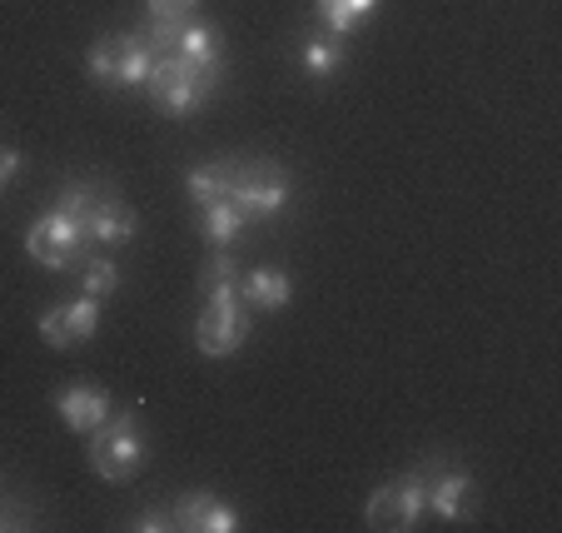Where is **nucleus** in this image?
Returning a JSON list of instances; mask_svg holds the SVG:
<instances>
[{
  "mask_svg": "<svg viewBox=\"0 0 562 533\" xmlns=\"http://www.w3.org/2000/svg\"><path fill=\"white\" fill-rule=\"evenodd\" d=\"M100 185L105 180H70L50 210L35 214L31 230H25V255H31L35 265L55 269V275H75V265L90 255L86 210H90V200H95Z\"/></svg>",
  "mask_w": 562,
  "mask_h": 533,
  "instance_id": "f257e3e1",
  "label": "nucleus"
},
{
  "mask_svg": "<svg viewBox=\"0 0 562 533\" xmlns=\"http://www.w3.org/2000/svg\"><path fill=\"white\" fill-rule=\"evenodd\" d=\"M214 90H220V75L200 70V65L184 60L180 51H159L155 70H149V80H145V96L155 100V110H165V115H175V120L204 110L214 100Z\"/></svg>",
  "mask_w": 562,
  "mask_h": 533,
  "instance_id": "f03ea898",
  "label": "nucleus"
},
{
  "mask_svg": "<svg viewBox=\"0 0 562 533\" xmlns=\"http://www.w3.org/2000/svg\"><path fill=\"white\" fill-rule=\"evenodd\" d=\"M234 210L245 214V224H265L279 220L294 200V180L279 160L269 155H249V160H234V185H229Z\"/></svg>",
  "mask_w": 562,
  "mask_h": 533,
  "instance_id": "7ed1b4c3",
  "label": "nucleus"
},
{
  "mask_svg": "<svg viewBox=\"0 0 562 533\" xmlns=\"http://www.w3.org/2000/svg\"><path fill=\"white\" fill-rule=\"evenodd\" d=\"M86 454H90V469L100 474L105 484H130L139 469H145V429H139V414H110L95 434H86Z\"/></svg>",
  "mask_w": 562,
  "mask_h": 533,
  "instance_id": "20e7f679",
  "label": "nucleus"
},
{
  "mask_svg": "<svg viewBox=\"0 0 562 533\" xmlns=\"http://www.w3.org/2000/svg\"><path fill=\"white\" fill-rule=\"evenodd\" d=\"M255 334L245 299H204L200 320H194V344H200L204 359H229L234 349H245V340Z\"/></svg>",
  "mask_w": 562,
  "mask_h": 533,
  "instance_id": "39448f33",
  "label": "nucleus"
},
{
  "mask_svg": "<svg viewBox=\"0 0 562 533\" xmlns=\"http://www.w3.org/2000/svg\"><path fill=\"white\" fill-rule=\"evenodd\" d=\"M424 513H428L424 479H418V474H404V479H389L373 489L369 509H363V523L379 533H408L424 523Z\"/></svg>",
  "mask_w": 562,
  "mask_h": 533,
  "instance_id": "423d86ee",
  "label": "nucleus"
},
{
  "mask_svg": "<svg viewBox=\"0 0 562 533\" xmlns=\"http://www.w3.org/2000/svg\"><path fill=\"white\" fill-rule=\"evenodd\" d=\"M418 479H424V503H428L434 519L458 523L468 513V499H473V474H468L463 464L428 459L424 469H418Z\"/></svg>",
  "mask_w": 562,
  "mask_h": 533,
  "instance_id": "0eeeda50",
  "label": "nucleus"
},
{
  "mask_svg": "<svg viewBox=\"0 0 562 533\" xmlns=\"http://www.w3.org/2000/svg\"><path fill=\"white\" fill-rule=\"evenodd\" d=\"M135 235H139V214L130 210L110 185H100L95 200H90V210H86V245L90 249H120Z\"/></svg>",
  "mask_w": 562,
  "mask_h": 533,
  "instance_id": "6e6552de",
  "label": "nucleus"
},
{
  "mask_svg": "<svg viewBox=\"0 0 562 533\" xmlns=\"http://www.w3.org/2000/svg\"><path fill=\"white\" fill-rule=\"evenodd\" d=\"M170 513H175V529H184V533H234V529H245V513L234 509L229 499L210 493V489L180 493V499L170 503Z\"/></svg>",
  "mask_w": 562,
  "mask_h": 533,
  "instance_id": "1a4fd4ad",
  "label": "nucleus"
},
{
  "mask_svg": "<svg viewBox=\"0 0 562 533\" xmlns=\"http://www.w3.org/2000/svg\"><path fill=\"white\" fill-rule=\"evenodd\" d=\"M55 414L65 419L70 434H95L110 414H115V399H110L105 385H86V379H75V385H60L55 389Z\"/></svg>",
  "mask_w": 562,
  "mask_h": 533,
  "instance_id": "9d476101",
  "label": "nucleus"
},
{
  "mask_svg": "<svg viewBox=\"0 0 562 533\" xmlns=\"http://www.w3.org/2000/svg\"><path fill=\"white\" fill-rule=\"evenodd\" d=\"M239 299H245V310L274 314L294 299V275L279 265H255V269H245V279H239Z\"/></svg>",
  "mask_w": 562,
  "mask_h": 533,
  "instance_id": "9b49d317",
  "label": "nucleus"
},
{
  "mask_svg": "<svg viewBox=\"0 0 562 533\" xmlns=\"http://www.w3.org/2000/svg\"><path fill=\"white\" fill-rule=\"evenodd\" d=\"M175 51H180L184 60H194L200 70H210V75H220V80H224V31H220V25H210V21H200V15H194V21L180 31Z\"/></svg>",
  "mask_w": 562,
  "mask_h": 533,
  "instance_id": "f8f14e48",
  "label": "nucleus"
},
{
  "mask_svg": "<svg viewBox=\"0 0 562 533\" xmlns=\"http://www.w3.org/2000/svg\"><path fill=\"white\" fill-rule=\"evenodd\" d=\"M299 60H304V75H308V80H318V86H329L334 75L344 70V60H349V45H344L339 35L318 31V35H308V41H304Z\"/></svg>",
  "mask_w": 562,
  "mask_h": 533,
  "instance_id": "ddd939ff",
  "label": "nucleus"
},
{
  "mask_svg": "<svg viewBox=\"0 0 562 533\" xmlns=\"http://www.w3.org/2000/svg\"><path fill=\"white\" fill-rule=\"evenodd\" d=\"M194 230L210 240L214 249H229L234 240L245 235V214L234 210V200H214V204H194Z\"/></svg>",
  "mask_w": 562,
  "mask_h": 533,
  "instance_id": "4468645a",
  "label": "nucleus"
},
{
  "mask_svg": "<svg viewBox=\"0 0 562 533\" xmlns=\"http://www.w3.org/2000/svg\"><path fill=\"white\" fill-rule=\"evenodd\" d=\"M155 45L145 41L139 31L120 35V75H115V90H145L149 70H155Z\"/></svg>",
  "mask_w": 562,
  "mask_h": 533,
  "instance_id": "2eb2a0df",
  "label": "nucleus"
},
{
  "mask_svg": "<svg viewBox=\"0 0 562 533\" xmlns=\"http://www.w3.org/2000/svg\"><path fill=\"white\" fill-rule=\"evenodd\" d=\"M373 11H379V0H314L318 25L329 35H339V41H349Z\"/></svg>",
  "mask_w": 562,
  "mask_h": 533,
  "instance_id": "dca6fc26",
  "label": "nucleus"
},
{
  "mask_svg": "<svg viewBox=\"0 0 562 533\" xmlns=\"http://www.w3.org/2000/svg\"><path fill=\"white\" fill-rule=\"evenodd\" d=\"M229 185H234V160H204L190 165V175H184V190H190L194 204L229 200Z\"/></svg>",
  "mask_w": 562,
  "mask_h": 533,
  "instance_id": "f3484780",
  "label": "nucleus"
},
{
  "mask_svg": "<svg viewBox=\"0 0 562 533\" xmlns=\"http://www.w3.org/2000/svg\"><path fill=\"white\" fill-rule=\"evenodd\" d=\"M239 279H245V265L229 255V249H214L200 265V295L204 299H234L239 295Z\"/></svg>",
  "mask_w": 562,
  "mask_h": 533,
  "instance_id": "a211bd4d",
  "label": "nucleus"
},
{
  "mask_svg": "<svg viewBox=\"0 0 562 533\" xmlns=\"http://www.w3.org/2000/svg\"><path fill=\"white\" fill-rule=\"evenodd\" d=\"M75 279H80V295H90V299H110L120 289V269L105 255H86L75 265Z\"/></svg>",
  "mask_w": 562,
  "mask_h": 533,
  "instance_id": "6ab92c4d",
  "label": "nucleus"
},
{
  "mask_svg": "<svg viewBox=\"0 0 562 533\" xmlns=\"http://www.w3.org/2000/svg\"><path fill=\"white\" fill-rule=\"evenodd\" d=\"M86 70L100 90H115V75H120V35H100L86 55Z\"/></svg>",
  "mask_w": 562,
  "mask_h": 533,
  "instance_id": "aec40b11",
  "label": "nucleus"
},
{
  "mask_svg": "<svg viewBox=\"0 0 562 533\" xmlns=\"http://www.w3.org/2000/svg\"><path fill=\"white\" fill-rule=\"evenodd\" d=\"M60 310H65V324H70L75 344H86V340H95V334H100V299L75 295L70 304H60Z\"/></svg>",
  "mask_w": 562,
  "mask_h": 533,
  "instance_id": "412c9836",
  "label": "nucleus"
},
{
  "mask_svg": "<svg viewBox=\"0 0 562 533\" xmlns=\"http://www.w3.org/2000/svg\"><path fill=\"white\" fill-rule=\"evenodd\" d=\"M35 330H41V340L50 344V349H75V334H70V324H65L60 304H55V310H45L41 320H35Z\"/></svg>",
  "mask_w": 562,
  "mask_h": 533,
  "instance_id": "4be33fe9",
  "label": "nucleus"
},
{
  "mask_svg": "<svg viewBox=\"0 0 562 533\" xmlns=\"http://www.w3.org/2000/svg\"><path fill=\"white\" fill-rule=\"evenodd\" d=\"M194 11H200V0H149L145 5L149 21H190Z\"/></svg>",
  "mask_w": 562,
  "mask_h": 533,
  "instance_id": "5701e85b",
  "label": "nucleus"
},
{
  "mask_svg": "<svg viewBox=\"0 0 562 533\" xmlns=\"http://www.w3.org/2000/svg\"><path fill=\"white\" fill-rule=\"evenodd\" d=\"M130 529H135V533H170L175 529V513L159 509V503H149V509H139L135 519H130Z\"/></svg>",
  "mask_w": 562,
  "mask_h": 533,
  "instance_id": "b1692460",
  "label": "nucleus"
},
{
  "mask_svg": "<svg viewBox=\"0 0 562 533\" xmlns=\"http://www.w3.org/2000/svg\"><path fill=\"white\" fill-rule=\"evenodd\" d=\"M25 523H31V513L21 503H0V529H25Z\"/></svg>",
  "mask_w": 562,
  "mask_h": 533,
  "instance_id": "393cba45",
  "label": "nucleus"
},
{
  "mask_svg": "<svg viewBox=\"0 0 562 533\" xmlns=\"http://www.w3.org/2000/svg\"><path fill=\"white\" fill-rule=\"evenodd\" d=\"M21 175V149H0V185H11Z\"/></svg>",
  "mask_w": 562,
  "mask_h": 533,
  "instance_id": "a878e982",
  "label": "nucleus"
}]
</instances>
